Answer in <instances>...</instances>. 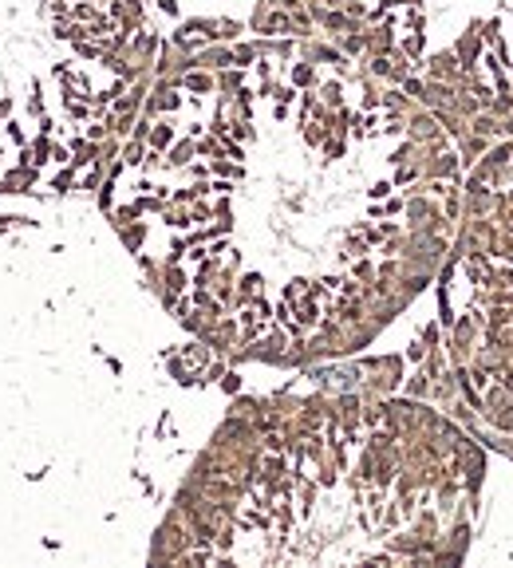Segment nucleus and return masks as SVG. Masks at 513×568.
Listing matches in <instances>:
<instances>
[{
    "mask_svg": "<svg viewBox=\"0 0 513 568\" xmlns=\"http://www.w3.org/2000/svg\"><path fill=\"white\" fill-rule=\"evenodd\" d=\"M9 110H12V99H0V119H4Z\"/></svg>",
    "mask_w": 513,
    "mask_h": 568,
    "instance_id": "nucleus-1",
    "label": "nucleus"
}]
</instances>
